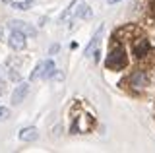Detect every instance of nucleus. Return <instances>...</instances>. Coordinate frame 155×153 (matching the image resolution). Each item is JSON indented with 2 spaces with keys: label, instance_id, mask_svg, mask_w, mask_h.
<instances>
[{
  "label": "nucleus",
  "instance_id": "nucleus-8",
  "mask_svg": "<svg viewBox=\"0 0 155 153\" xmlns=\"http://www.w3.org/2000/svg\"><path fill=\"white\" fill-rule=\"evenodd\" d=\"M101 35H103V27H99L95 33V37L89 41V45H87V49H85V56L87 58H91V54H93V50L97 49V45H99V39H101Z\"/></svg>",
  "mask_w": 155,
  "mask_h": 153
},
{
  "label": "nucleus",
  "instance_id": "nucleus-11",
  "mask_svg": "<svg viewBox=\"0 0 155 153\" xmlns=\"http://www.w3.org/2000/svg\"><path fill=\"white\" fill-rule=\"evenodd\" d=\"M54 72H56V66H54V62H52L51 58L45 60V70H43V78L48 80V78H52L54 76Z\"/></svg>",
  "mask_w": 155,
  "mask_h": 153
},
{
  "label": "nucleus",
  "instance_id": "nucleus-17",
  "mask_svg": "<svg viewBox=\"0 0 155 153\" xmlns=\"http://www.w3.org/2000/svg\"><path fill=\"white\" fill-rule=\"evenodd\" d=\"M109 4H116V2H120V0H107Z\"/></svg>",
  "mask_w": 155,
  "mask_h": 153
},
{
  "label": "nucleus",
  "instance_id": "nucleus-5",
  "mask_svg": "<svg viewBox=\"0 0 155 153\" xmlns=\"http://www.w3.org/2000/svg\"><path fill=\"white\" fill-rule=\"evenodd\" d=\"M149 50H151V45H149L147 39H138L134 43V54L138 56V58H143Z\"/></svg>",
  "mask_w": 155,
  "mask_h": 153
},
{
  "label": "nucleus",
  "instance_id": "nucleus-18",
  "mask_svg": "<svg viewBox=\"0 0 155 153\" xmlns=\"http://www.w3.org/2000/svg\"><path fill=\"white\" fill-rule=\"evenodd\" d=\"M151 8H153V10H151V14H153V18H155V4H151Z\"/></svg>",
  "mask_w": 155,
  "mask_h": 153
},
{
  "label": "nucleus",
  "instance_id": "nucleus-1",
  "mask_svg": "<svg viewBox=\"0 0 155 153\" xmlns=\"http://www.w3.org/2000/svg\"><path fill=\"white\" fill-rule=\"evenodd\" d=\"M126 62H128V58H126L124 47H114V49L109 52L105 64H107V68H110V70H122L126 66Z\"/></svg>",
  "mask_w": 155,
  "mask_h": 153
},
{
  "label": "nucleus",
  "instance_id": "nucleus-16",
  "mask_svg": "<svg viewBox=\"0 0 155 153\" xmlns=\"http://www.w3.org/2000/svg\"><path fill=\"white\" fill-rule=\"evenodd\" d=\"M4 89H6V87H4V82H2V80H0V95L4 93Z\"/></svg>",
  "mask_w": 155,
  "mask_h": 153
},
{
  "label": "nucleus",
  "instance_id": "nucleus-9",
  "mask_svg": "<svg viewBox=\"0 0 155 153\" xmlns=\"http://www.w3.org/2000/svg\"><path fill=\"white\" fill-rule=\"evenodd\" d=\"M81 4V0H74V2L70 4V6L66 8L64 12H62V16H60V21H68L72 16H76V10H78V6Z\"/></svg>",
  "mask_w": 155,
  "mask_h": 153
},
{
  "label": "nucleus",
  "instance_id": "nucleus-15",
  "mask_svg": "<svg viewBox=\"0 0 155 153\" xmlns=\"http://www.w3.org/2000/svg\"><path fill=\"white\" fill-rule=\"evenodd\" d=\"M58 50H60V45H52V47H51V50H48V54H56Z\"/></svg>",
  "mask_w": 155,
  "mask_h": 153
},
{
  "label": "nucleus",
  "instance_id": "nucleus-10",
  "mask_svg": "<svg viewBox=\"0 0 155 153\" xmlns=\"http://www.w3.org/2000/svg\"><path fill=\"white\" fill-rule=\"evenodd\" d=\"M4 4H10L12 8H16V10H27L29 6H31V2H25V0H2Z\"/></svg>",
  "mask_w": 155,
  "mask_h": 153
},
{
  "label": "nucleus",
  "instance_id": "nucleus-13",
  "mask_svg": "<svg viewBox=\"0 0 155 153\" xmlns=\"http://www.w3.org/2000/svg\"><path fill=\"white\" fill-rule=\"evenodd\" d=\"M8 118H10V109H6V107H0V122L8 120Z\"/></svg>",
  "mask_w": 155,
  "mask_h": 153
},
{
  "label": "nucleus",
  "instance_id": "nucleus-14",
  "mask_svg": "<svg viewBox=\"0 0 155 153\" xmlns=\"http://www.w3.org/2000/svg\"><path fill=\"white\" fill-rule=\"evenodd\" d=\"M10 78L14 80V82H19V72H16V68L10 70Z\"/></svg>",
  "mask_w": 155,
  "mask_h": 153
},
{
  "label": "nucleus",
  "instance_id": "nucleus-19",
  "mask_svg": "<svg viewBox=\"0 0 155 153\" xmlns=\"http://www.w3.org/2000/svg\"><path fill=\"white\" fill-rule=\"evenodd\" d=\"M2 35H4V29H2V27H0V39H2Z\"/></svg>",
  "mask_w": 155,
  "mask_h": 153
},
{
  "label": "nucleus",
  "instance_id": "nucleus-12",
  "mask_svg": "<svg viewBox=\"0 0 155 153\" xmlns=\"http://www.w3.org/2000/svg\"><path fill=\"white\" fill-rule=\"evenodd\" d=\"M43 70H45V60L39 62V64L35 66V70L31 72V76H29V82H37V80L43 78Z\"/></svg>",
  "mask_w": 155,
  "mask_h": 153
},
{
  "label": "nucleus",
  "instance_id": "nucleus-7",
  "mask_svg": "<svg viewBox=\"0 0 155 153\" xmlns=\"http://www.w3.org/2000/svg\"><path fill=\"white\" fill-rule=\"evenodd\" d=\"M145 83H147V76H145L143 70H138V72H134V74L130 76V85H132V87L140 89V87H143Z\"/></svg>",
  "mask_w": 155,
  "mask_h": 153
},
{
  "label": "nucleus",
  "instance_id": "nucleus-6",
  "mask_svg": "<svg viewBox=\"0 0 155 153\" xmlns=\"http://www.w3.org/2000/svg\"><path fill=\"white\" fill-rule=\"evenodd\" d=\"M18 138L21 142H35L37 138H39V132H37L35 126H27V128H21V130H19Z\"/></svg>",
  "mask_w": 155,
  "mask_h": 153
},
{
  "label": "nucleus",
  "instance_id": "nucleus-4",
  "mask_svg": "<svg viewBox=\"0 0 155 153\" xmlns=\"http://www.w3.org/2000/svg\"><path fill=\"white\" fill-rule=\"evenodd\" d=\"M27 93H29V83H18L16 85V89H14V93H12V103L14 105H19L23 101V99L27 97Z\"/></svg>",
  "mask_w": 155,
  "mask_h": 153
},
{
  "label": "nucleus",
  "instance_id": "nucleus-3",
  "mask_svg": "<svg viewBox=\"0 0 155 153\" xmlns=\"http://www.w3.org/2000/svg\"><path fill=\"white\" fill-rule=\"evenodd\" d=\"M8 27H10V29H18V31L25 33V35H29V37H35V35H37V29L31 25V23L19 21V20H12V21L8 23Z\"/></svg>",
  "mask_w": 155,
  "mask_h": 153
},
{
  "label": "nucleus",
  "instance_id": "nucleus-2",
  "mask_svg": "<svg viewBox=\"0 0 155 153\" xmlns=\"http://www.w3.org/2000/svg\"><path fill=\"white\" fill-rule=\"evenodd\" d=\"M8 45H10V49L12 50H23L25 49V45H27V41H25V33H21V31H18V29H12V33H10V37H8Z\"/></svg>",
  "mask_w": 155,
  "mask_h": 153
}]
</instances>
